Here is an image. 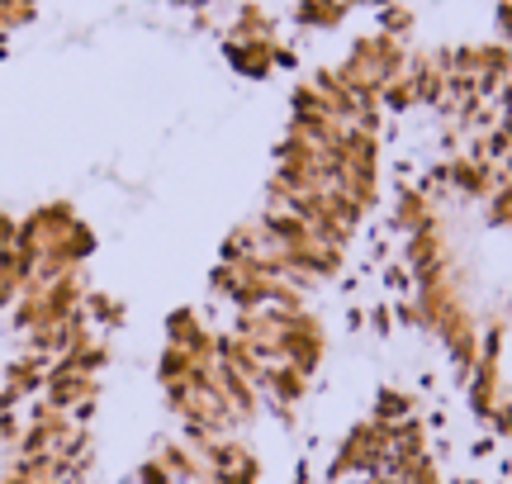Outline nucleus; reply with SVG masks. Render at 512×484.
<instances>
[{
  "label": "nucleus",
  "mask_w": 512,
  "mask_h": 484,
  "mask_svg": "<svg viewBox=\"0 0 512 484\" xmlns=\"http://www.w3.org/2000/svg\"><path fill=\"white\" fill-rule=\"evenodd\" d=\"M347 15H351L347 0H299V5H294V24H299V29H318V34L337 29Z\"/></svg>",
  "instance_id": "obj_6"
},
{
  "label": "nucleus",
  "mask_w": 512,
  "mask_h": 484,
  "mask_svg": "<svg viewBox=\"0 0 512 484\" xmlns=\"http://www.w3.org/2000/svg\"><path fill=\"white\" fill-rule=\"evenodd\" d=\"M24 24H34V5H24V0H0V29L10 34V29H24Z\"/></svg>",
  "instance_id": "obj_12"
},
{
  "label": "nucleus",
  "mask_w": 512,
  "mask_h": 484,
  "mask_svg": "<svg viewBox=\"0 0 512 484\" xmlns=\"http://www.w3.org/2000/svg\"><path fill=\"white\" fill-rule=\"evenodd\" d=\"M81 309H86V318H91L95 328H100V323H105V328H119V323H124V304L114 295H105V290H86V304H81Z\"/></svg>",
  "instance_id": "obj_10"
},
{
  "label": "nucleus",
  "mask_w": 512,
  "mask_h": 484,
  "mask_svg": "<svg viewBox=\"0 0 512 484\" xmlns=\"http://www.w3.org/2000/svg\"><path fill=\"white\" fill-rule=\"evenodd\" d=\"M24 5H38V0H24Z\"/></svg>",
  "instance_id": "obj_15"
},
{
  "label": "nucleus",
  "mask_w": 512,
  "mask_h": 484,
  "mask_svg": "<svg viewBox=\"0 0 512 484\" xmlns=\"http://www.w3.org/2000/svg\"><path fill=\"white\" fill-rule=\"evenodd\" d=\"M280 43V38H275ZM275 43H252V38H228L223 43V57H228V67L242 76H256V81H266L275 72Z\"/></svg>",
  "instance_id": "obj_3"
},
{
  "label": "nucleus",
  "mask_w": 512,
  "mask_h": 484,
  "mask_svg": "<svg viewBox=\"0 0 512 484\" xmlns=\"http://www.w3.org/2000/svg\"><path fill=\"white\" fill-rule=\"evenodd\" d=\"M394 228H399L403 238L427 233V228H441L437 200H432L422 186H399V195H394Z\"/></svg>",
  "instance_id": "obj_2"
},
{
  "label": "nucleus",
  "mask_w": 512,
  "mask_h": 484,
  "mask_svg": "<svg viewBox=\"0 0 512 484\" xmlns=\"http://www.w3.org/2000/svg\"><path fill=\"white\" fill-rule=\"evenodd\" d=\"M157 461L171 470V480L176 484H209V461H204L190 442H162Z\"/></svg>",
  "instance_id": "obj_4"
},
{
  "label": "nucleus",
  "mask_w": 512,
  "mask_h": 484,
  "mask_svg": "<svg viewBox=\"0 0 512 484\" xmlns=\"http://www.w3.org/2000/svg\"><path fill=\"white\" fill-rule=\"evenodd\" d=\"M166 342L190 356H200V361H219V333L195 309H176V314L166 318Z\"/></svg>",
  "instance_id": "obj_1"
},
{
  "label": "nucleus",
  "mask_w": 512,
  "mask_h": 484,
  "mask_svg": "<svg viewBox=\"0 0 512 484\" xmlns=\"http://www.w3.org/2000/svg\"><path fill=\"white\" fill-rule=\"evenodd\" d=\"M380 105H384V114H408V110H418V86H413V76L403 72V76H394V81H384Z\"/></svg>",
  "instance_id": "obj_9"
},
{
  "label": "nucleus",
  "mask_w": 512,
  "mask_h": 484,
  "mask_svg": "<svg viewBox=\"0 0 512 484\" xmlns=\"http://www.w3.org/2000/svg\"><path fill=\"white\" fill-rule=\"evenodd\" d=\"M138 480H143V484H176V480H171V470H166L162 461H143Z\"/></svg>",
  "instance_id": "obj_13"
},
{
  "label": "nucleus",
  "mask_w": 512,
  "mask_h": 484,
  "mask_svg": "<svg viewBox=\"0 0 512 484\" xmlns=\"http://www.w3.org/2000/svg\"><path fill=\"white\" fill-rule=\"evenodd\" d=\"M380 34L399 38V43L413 34V10H408V0H399V5H384V10H380Z\"/></svg>",
  "instance_id": "obj_11"
},
{
  "label": "nucleus",
  "mask_w": 512,
  "mask_h": 484,
  "mask_svg": "<svg viewBox=\"0 0 512 484\" xmlns=\"http://www.w3.org/2000/svg\"><path fill=\"white\" fill-rule=\"evenodd\" d=\"M15 238H19V219L0 214V252H5V247H15Z\"/></svg>",
  "instance_id": "obj_14"
},
{
  "label": "nucleus",
  "mask_w": 512,
  "mask_h": 484,
  "mask_svg": "<svg viewBox=\"0 0 512 484\" xmlns=\"http://www.w3.org/2000/svg\"><path fill=\"white\" fill-rule=\"evenodd\" d=\"M309 380L294 361H275L271 366V385H266V404H280V409H294L304 394H309Z\"/></svg>",
  "instance_id": "obj_5"
},
{
  "label": "nucleus",
  "mask_w": 512,
  "mask_h": 484,
  "mask_svg": "<svg viewBox=\"0 0 512 484\" xmlns=\"http://www.w3.org/2000/svg\"><path fill=\"white\" fill-rule=\"evenodd\" d=\"M413 394H403V390H380L375 394V409H370V418L375 423H384V428H394V423H403V418H413Z\"/></svg>",
  "instance_id": "obj_8"
},
{
  "label": "nucleus",
  "mask_w": 512,
  "mask_h": 484,
  "mask_svg": "<svg viewBox=\"0 0 512 484\" xmlns=\"http://www.w3.org/2000/svg\"><path fill=\"white\" fill-rule=\"evenodd\" d=\"M228 38H252V43H275V24H271V15L261 10V5H242L238 10V19H233V34Z\"/></svg>",
  "instance_id": "obj_7"
}]
</instances>
